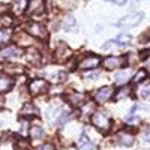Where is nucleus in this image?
<instances>
[{
    "label": "nucleus",
    "instance_id": "obj_1",
    "mask_svg": "<svg viewBox=\"0 0 150 150\" xmlns=\"http://www.w3.org/2000/svg\"><path fill=\"white\" fill-rule=\"evenodd\" d=\"M90 120H92L93 126L99 131H102V132H108L111 129L112 119L108 114H105V112H93Z\"/></svg>",
    "mask_w": 150,
    "mask_h": 150
},
{
    "label": "nucleus",
    "instance_id": "obj_2",
    "mask_svg": "<svg viewBox=\"0 0 150 150\" xmlns=\"http://www.w3.org/2000/svg\"><path fill=\"white\" fill-rule=\"evenodd\" d=\"M144 18V12H135V14H129V15H125L123 18H120L116 26L117 27H135L143 21Z\"/></svg>",
    "mask_w": 150,
    "mask_h": 150
},
{
    "label": "nucleus",
    "instance_id": "obj_3",
    "mask_svg": "<svg viewBox=\"0 0 150 150\" xmlns=\"http://www.w3.org/2000/svg\"><path fill=\"white\" fill-rule=\"evenodd\" d=\"M27 33L33 38H38V39H44V41L48 39V32L45 26L41 23H30L27 26Z\"/></svg>",
    "mask_w": 150,
    "mask_h": 150
},
{
    "label": "nucleus",
    "instance_id": "obj_4",
    "mask_svg": "<svg viewBox=\"0 0 150 150\" xmlns=\"http://www.w3.org/2000/svg\"><path fill=\"white\" fill-rule=\"evenodd\" d=\"M50 89L48 81L42 80V78H35L29 83V90L32 95H39V93H45Z\"/></svg>",
    "mask_w": 150,
    "mask_h": 150
},
{
    "label": "nucleus",
    "instance_id": "obj_5",
    "mask_svg": "<svg viewBox=\"0 0 150 150\" xmlns=\"http://www.w3.org/2000/svg\"><path fill=\"white\" fill-rule=\"evenodd\" d=\"M72 56V51H71V48L66 45V44H59V47L56 48V51H54V60L57 62V63H65L66 60H69Z\"/></svg>",
    "mask_w": 150,
    "mask_h": 150
},
{
    "label": "nucleus",
    "instance_id": "obj_6",
    "mask_svg": "<svg viewBox=\"0 0 150 150\" xmlns=\"http://www.w3.org/2000/svg\"><path fill=\"white\" fill-rule=\"evenodd\" d=\"M125 63H126V57H122V56H110L102 60V65L107 69H117L122 68Z\"/></svg>",
    "mask_w": 150,
    "mask_h": 150
},
{
    "label": "nucleus",
    "instance_id": "obj_7",
    "mask_svg": "<svg viewBox=\"0 0 150 150\" xmlns=\"http://www.w3.org/2000/svg\"><path fill=\"white\" fill-rule=\"evenodd\" d=\"M129 41H131V36L123 33V35H119L116 39H111L107 44H104L102 45V50H110L112 47H128L129 45Z\"/></svg>",
    "mask_w": 150,
    "mask_h": 150
},
{
    "label": "nucleus",
    "instance_id": "obj_8",
    "mask_svg": "<svg viewBox=\"0 0 150 150\" xmlns=\"http://www.w3.org/2000/svg\"><path fill=\"white\" fill-rule=\"evenodd\" d=\"M45 9V0H27V14L30 15H39Z\"/></svg>",
    "mask_w": 150,
    "mask_h": 150
},
{
    "label": "nucleus",
    "instance_id": "obj_9",
    "mask_svg": "<svg viewBox=\"0 0 150 150\" xmlns=\"http://www.w3.org/2000/svg\"><path fill=\"white\" fill-rule=\"evenodd\" d=\"M99 63H101V59H99L98 56L90 54V56L84 57V59L80 62V65H78V66H80L81 69H95V68L99 66Z\"/></svg>",
    "mask_w": 150,
    "mask_h": 150
},
{
    "label": "nucleus",
    "instance_id": "obj_10",
    "mask_svg": "<svg viewBox=\"0 0 150 150\" xmlns=\"http://www.w3.org/2000/svg\"><path fill=\"white\" fill-rule=\"evenodd\" d=\"M23 54V50L20 47H6L0 51V57L2 59H17Z\"/></svg>",
    "mask_w": 150,
    "mask_h": 150
},
{
    "label": "nucleus",
    "instance_id": "obj_11",
    "mask_svg": "<svg viewBox=\"0 0 150 150\" xmlns=\"http://www.w3.org/2000/svg\"><path fill=\"white\" fill-rule=\"evenodd\" d=\"M84 98H86V95H84V93H78V92H72V93H68V95H66L68 102L72 104L74 107H81V105L86 102Z\"/></svg>",
    "mask_w": 150,
    "mask_h": 150
},
{
    "label": "nucleus",
    "instance_id": "obj_12",
    "mask_svg": "<svg viewBox=\"0 0 150 150\" xmlns=\"http://www.w3.org/2000/svg\"><path fill=\"white\" fill-rule=\"evenodd\" d=\"M27 60H29V63L33 65V66H41V63H42V54L38 51V50L30 48L27 51Z\"/></svg>",
    "mask_w": 150,
    "mask_h": 150
},
{
    "label": "nucleus",
    "instance_id": "obj_13",
    "mask_svg": "<svg viewBox=\"0 0 150 150\" xmlns=\"http://www.w3.org/2000/svg\"><path fill=\"white\" fill-rule=\"evenodd\" d=\"M111 95H112V89L111 87H101L98 92H96V95H95V99H96V102H105V101H108V99L111 98Z\"/></svg>",
    "mask_w": 150,
    "mask_h": 150
},
{
    "label": "nucleus",
    "instance_id": "obj_14",
    "mask_svg": "<svg viewBox=\"0 0 150 150\" xmlns=\"http://www.w3.org/2000/svg\"><path fill=\"white\" fill-rule=\"evenodd\" d=\"M77 147H78V150H96L95 144L90 141L87 134H81V137L78 138V143H77Z\"/></svg>",
    "mask_w": 150,
    "mask_h": 150
},
{
    "label": "nucleus",
    "instance_id": "obj_15",
    "mask_svg": "<svg viewBox=\"0 0 150 150\" xmlns=\"http://www.w3.org/2000/svg\"><path fill=\"white\" fill-rule=\"evenodd\" d=\"M14 84H15L14 78L8 77V75H0V93L12 90V87H14Z\"/></svg>",
    "mask_w": 150,
    "mask_h": 150
},
{
    "label": "nucleus",
    "instance_id": "obj_16",
    "mask_svg": "<svg viewBox=\"0 0 150 150\" xmlns=\"http://www.w3.org/2000/svg\"><path fill=\"white\" fill-rule=\"evenodd\" d=\"M134 141H135V138L131 132H120L117 135V143L122 146H132Z\"/></svg>",
    "mask_w": 150,
    "mask_h": 150
},
{
    "label": "nucleus",
    "instance_id": "obj_17",
    "mask_svg": "<svg viewBox=\"0 0 150 150\" xmlns=\"http://www.w3.org/2000/svg\"><path fill=\"white\" fill-rule=\"evenodd\" d=\"M20 114H21V117L32 119V117H35V114H38V110L35 108V105H33V104L27 102V104H24V107H23V110H21Z\"/></svg>",
    "mask_w": 150,
    "mask_h": 150
},
{
    "label": "nucleus",
    "instance_id": "obj_18",
    "mask_svg": "<svg viewBox=\"0 0 150 150\" xmlns=\"http://www.w3.org/2000/svg\"><path fill=\"white\" fill-rule=\"evenodd\" d=\"M131 78V71H119L114 74V83L116 84H126Z\"/></svg>",
    "mask_w": 150,
    "mask_h": 150
},
{
    "label": "nucleus",
    "instance_id": "obj_19",
    "mask_svg": "<svg viewBox=\"0 0 150 150\" xmlns=\"http://www.w3.org/2000/svg\"><path fill=\"white\" fill-rule=\"evenodd\" d=\"M44 129H42V126H39V125H35V126H32L30 128V137L33 140H41V138H44Z\"/></svg>",
    "mask_w": 150,
    "mask_h": 150
},
{
    "label": "nucleus",
    "instance_id": "obj_20",
    "mask_svg": "<svg viewBox=\"0 0 150 150\" xmlns=\"http://www.w3.org/2000/svg\"><path fill=\"white\" fill-rule=\"evenodd\" d=\"M11 38H12V30H11L9 27L0 30V44H6V42H9V41H11Z\"/></svg>",
    "mask_w": 150,
    "mask_h": 150
},
{
    "label": "nucleus",
    "instance_id": "obj_21",
    "mask_svg": "<svg viewBox=\"0 0 150 150\" xmlns=\"http://www.w3.org/2000/svg\"><path fill=\"white\" fill-rule=\"evenodd\" d=\"M63 27L66 30H75V29H77V21H75V18L71 17V15H68L63 20Z\"/></svg>",
    "mask_w": 150,
    "mask_h": 150
},
{
    "label": "nucleus",
    "instance_id": "obj_22",
    "mask_svg": "<svg viewBox=\"0 0 150 150\" xmlns=\"http://www.w3.org/2000/svg\"><path fill=\"white\" fill-rule=\"evenodd\" d=\"M146 78H147V71L146 69H138V72H137L135 77L132 78V83L134 84H138V83H143Z\"/></svg>",
    "mask_w": 150,
    "mask_h": 150
},
{
    "label": "nucleus",
    "instance_id": "obj_23",
    "mask_svg": "<svg viewBox=\"0 0 150 150\" xmlns=\"http://www.w3.org/2000/svg\"><path fill=\"white\" fill-rule=\"evenodd\" d=\"M26 6H27V0H18L14 6V11L17 14H23V12L26 11Z\"/></svg>",
    "mask_w": 150,
    "mask_h": 150
},
{
    "label": "nucleus",
    "instance_id": "obj_24",
    "mask_svg": "<svg viewBox=\"0 0 150 150\" xmlns=\"http://www.w3.org/2000/svg\"><path fill=\"white\" fill-rule=\"evenodd\" d=\"M60 111H62V108L57 107V105H56V107H54V105H53V107H50V110H48V117H50V119H53V117L57 119V117L60 116V114H59Z\"/></svg>",
    "mask_w": 150,
    "mask_h": 150
},
{
    "label": "nucleus",
    "instance_id": "obj_25",
    "mask_svg": "<svg viewBox=\"0 0 150 150\" xmlns=\"http://www.w3.org/2000/svg\"><path fill=\"white\" fill-rule=\"evenodd\" d=\"M71 119H72V114H69V112H68V114L65 112V114L59 116V117H57V126H63V125H65L66 122H69Z\"/></svg>",
    "mask_w": 150,
    "mask_h": 150
},
{
    "label": "nucleus",
    "instance_id": "obj_26",
    "mask_svg": "<svg viewBox=\"0 0 150 150\" xmlns=\"http://www.w3.org/2000/svg\"><path fill=\"white\" fill-rule=\"evenodd\" d=\"M17 150H29V141L26 140H18V143L15 144Z\"/></svg>",
    "mask_w": 150,
    "mask_h": 150
},
{
    "label": "nucleus",
    "instance_id": "obj_27",
    "mask_svg": "<svg viewBox=\"0 0 150 150\" xmlns=\"http://www.w3.org/2000/svg\"><path fill=\"white\" fill-rule=\"evenodd\" d=\"M138 95H140V98H143V99L150 98V86H144L143 89L138 92Z\"/></svg>",
    "mask_w": 150,
    "mask_h": 150
},
{
    "label": "nucleus",
    "instance_id": "obj_28",
    "mask_svg": "<svg viewBox=\"0 0 150 150\" xmlns=\"http://www.w3.org/2000/svg\"><path fill=\"white\" fill-rule=\"evenodd\" d=\"M129 93V90L128 89H120V92L114 96V99H116V101H119V99H122V98H125V96H126Z\"/></svg>",
    "mask_w": 150,
    "mask_h": 150
},
{
    "label": "nucleus",
    "instance_id": "obj_29",
    "mask_svg": "<svg viewBox=\"0 0 150 150\" xmlns=\"http://www.w3.org/2000/svg\"><path fill=\"white\" fill-rule=\"evenodd\" d=\"M12 23H14V21H12V18H11L9 15H3V17H2V24H3V26H8V27H9Z\"/></svg>",
    "mask_w": 150,
    "mask_h": 150
},
{
    "label": "nucleus",
    "instance_id": "obj_30",
    "mask_svg": "<svg viewBox=\"0 0 150 150\" xmlns=\"http://www.w3.org/2000/svg\"><path fill=\"white\" fill-rule=\"evenodd\" d=\"M38 150H56V149H54L53 144H48L47 143V144H42L41 147H38Z\"/></svg>",
    "mask_w": 150,
    "mask_h": 150
},
{
    "label": "nucleus",
    "instance_id": "obj_31",
    "mask_svg": "<svg viewBox=\"0 0 150 150\" xmlns=\"http://www.w3.org/2000/svg\"><path fill=\"white\" fill-rule=\"evenodd\" d=\"M149 56H150V50H144V51L140 53V59H141V60H146Z\"/></svg>",
    "mask_w": 150,
    "mask_h": 150
},
{
    "label": "nucleus",
    "instance_id": "obj_32",
    "mask_svg": "<svg viewBox=\"0 0 150 150\" xmlns=\"http://www.w3.org/2000/svg\"><path fill=\"white\" fill-rule=\"evenodd\" d=\"M96 77H99V72L98 71H95V72H89L86 75V78H92V80H95Z\"/></svg>",
    "mask_w": 150,
    "mask_h": 150
},
{
    "label": "nucleus",
    "instance_id": "obj_33",
    "mask_svg": "<svg viewBox=\"0 0 150 150\" xmlns=\"http://www.w3.org/2000/svg\"><path fill=\"white\" fill-rule=\"evenodd\" d=\"M110 2L116 3L117 6H125V5H126V2H128V0H110Z\"/></svg>",
    "mask_w": 150,
    "mask_h": 150
},
{
    "label": "nucleus",
    "instance_id": "obj_34",
    "mask_svg": "<svg viewBox=\"0 0 150 150\" xmlns=\"http://www.w3.org/2000/svg\"><path fill=\"white\" fill-rule=\"evenodd\" d=\"M144 141H147V143H150V129L144 134Z\"/></svg>",
    "mask_w": 150,
    "mask_h": 150
},
{
    "label": "nucleus",
    "instance_id": "obj_35",
    "mask_svg": "<svg viewBox=\"0 0 150 150\" xmlns=\"http://www.w3.org/2000/svg\"><path fill=\"white\" fill-rule=\"evenodd\" d=\"M5 105V99H3V96H0V108H2Z\"/></svg>",
    "mask_w": 150,
    "mask_h": 150
},
{
    "label": "nucleus",
    "instance_id": "obj_36",
    "mask_svg": "<svg viewBox=\"0 0 150 150\" xmlns=\"http://www.w3.org/2000/svg\"><path fill=\"white\" fill-rule=\"evenodd\" d=\"M0 2H9V0H0Z\"/></svg>",
    "mask_w": 150,
    "mask_h": 150
}]
</instances>
